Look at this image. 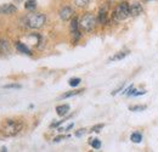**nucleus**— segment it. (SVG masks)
<instances>
[{"label": "nucleus", "mask_w": 158, "mask_h": 152, "mask_svg": "<svg viewBox=\"0 0 158 152\" xmlns=\"http://www.w3.org/2000/svg\"><path fill=\"white\" fill-rule=\"evenodd\" d=\"M89 2H90V0H74V4H76L78 7H84V6H86Z\"/></svg>", "instance_id": "a211bd4d"}, {"label": "nucleus", "mask_w": 158, "mask_h": 152, "mask_svg": "<svg viewBox=\"0 0 158 152\" xmlns=\"http://www.w3.org/2000/svg\"><path fill=\"white\" fill-rule=\"evenodd\" d=\"M15 2H17V4H20V2H22V1H24V0H14Z\"/></svg>", "instance_id": "a878e982"}, {"label": "nucleus", "mask_w": 158, "mask_h": 152, "mask_svg": "<svg viewBox=\"0 0 158 152\" xmlns=\"http://www.w3.org/2000/svg\"><path fill=\"white\" fill-rule=\"evenodd\" d=\"M24 7L27 10H34L37 7V0H27L24 4Z\"/></svg>", "instance_id": "f8f14e48"}, {"label": "nucleus", "mask_w": 158, "mask_h": 152, "mask_svg": "<svg viewBox=\"0 0 158 152\" xmlns=\"http://www.w3.org/2000/svg\"><path fill=\"white\" fill-rule=\"evenodd\" d=\"M0 151L4 152V151H7V150H6V147H1V150H0Z\"/></svg>", "instance_id": "bb28decb"}, {"label": "nucleus", "mask_w": 158, "mask_h": 152, "mask_svg": "<svg viewBox=\"0 0 158 152\" xmlns=\"http://www.w3.org/2000/svg\"><path fill=\"white\" fill-rule=\"evenodd\" d=\"M16 49L20 51V53H22V54H27V55H29L31 54V50L23 44V43H16Z\"/></svg>", "instance_id": "1a4fd4ad"}, {"label": "nucleus", "mask_w": 158, "mask_h": 152, "mask_svg": "<svg viewBox=\"0 0 158 152\" xmlns=\"http://www.w3.org/2000/svg\"><path fill=\"white\" fill-rule=\"evenodd\" d=\"M2 88L4 89H21L22 85H20V84H7V85H4Z\"/></svg>", "instance_id": "aec40b11"}, {"label": "nucleus", "mask_w": 158, "mask_h": 152, "mask_svg": "<svg viewBox=\"0 0 158 152\" xmlns=\"http://www.w3.org/2000/svg\"><path fill=\"white\" fill-rule=\"evenodd\" d=\"M83 90H73V91H69V93H66V94H63V95L61 96V99H67V97H72V96H76L80 94Z\"/></svg>", "instance_id": "dca6fc26"}, {"label": "nucleus", "mask_w": 158, "mask_h": 152, "mask_svg": "<svg viewBox=\"0 0 158 152\" xmlns=\"http://www.w3.org/2000/svg\"><path fill=\"white\" fill-rule=\"evenodd\" d=\"M130 140H131L133 142H135V144H139V142H141V140H142V135H141L140 133L131 134V136H130Z\"/></svg>", "instance_id": "4468645a"}, {"label": "nucleus", "mask_w": 158, "mask_h": 152, "mask_svg": "<svg viewBox=\"0 0 158 152\" xmlns=\"http://www.w3.org/2000/svg\"><path fill=\"white\" fill-rule=\"evenodd\" d=\"M68 84H69L71 87H77V85L80 84V79H79V78H71L69 82H68Z\"/></svg>", "instance_id": "6ab92c4d"}, {"label": "nucleus", "mask_w": 158, "mask_h": 152, "mask_svg": "<svg viewBox=\"0 0 158 152\" xmlns=\"http://www.w3.org/2000/svg\"><path fill=\"white\" fill-rule=\"evenodd\" d=\"M95 24H96V19L93 14L88 12L85 15H83L80 19H79V28L84 32H90L95 28Z\"/></svg>", "instance_id": "f03ea898"}, {"label": "nucleus", "mask_w": 158, "mask_h": 152, "mask_svg": "<svg viewBox=\"0 0 158 152\" xmlns=\"http://www.w3.org/2000/svg\"><path fill=\"white\" fill-rule=\"evenodd\" d=\"M68 111H69V106L68 105H60V106L56 107V113L59 114L60 117L66 116L68 113Z\"/></svg>", "instance_id": "6e6552de"}, {"label": "nucleus", "mask_w": 158, "mask_h": 152, "mask_svg": "<svg viewBox=\"0 0 158 152\" xmlns=\"http://www.w3.org/2000/svg\"><path fill=\"white\" fill-rule=\"evenodd\" d=\"M90 145L95 149V150H99L101 147V141L99 139H90Z\"/></svg>", "instance_id": "f3484780"}, {"label": "nucleus", "mask_w": 158, "mask_h": 152, "mask_svg": "<svg viewBox=\"0 0 158 152\" xmlns=\"http://www.w3.org/2000/svg\"><path fill=\"white\" fill-rule=\"evenodd\" d=\"M147 108L146 105H138V106H130L129 110L133 111V112H140V111H145Z\"/></svg>", "instance_id": "2eb2a0df"}, {"label": "nucleus", "mask_w": 158, "mask_h": 152, "mask_svg": "<svg viewBox=\"0 0 158 152\" xmlns=\"http://www.w3.org/2000/svg\"><path fill=\"white\" fill-rule=\"evenodd\" d=\"M45 21L46 17L44 14H40V12H32V14H28L24 19L26 22V26L32 28V29H38L41 28L44 24H45Z\"/></svg>", "instance_id": "f257e3e1"}, {"label": "nucleus", "mask_w": 158, "mask_h": 152, "mask_svg": "<svg viewBox=\"0 0 158 152\" xmlns=\"http://www.w3.org/2000/svg\"><path fill=\"white\" fill-rule=\"evenodd\" d=\"M85 133H86V129H79L78 132H76V136H77V137H80V136H83Z\"/></svg>", "instance_id": "4be33fe9"}, {"label": "nucleus", "mask_w": 158, "mask_h": 152, "mask_svg": "<svg viewBox=\"0 0 158 152\" xmlns=\"http://www.w3.org/2000/svg\"><path fill=\"white\" fill-rule=\"evenodd\" d=\"M17 11V7L12 4H4L0 6V15H12Z\"/></svg>", "instance_id": "39448f33"}, {"label": "nucleus", "mask_w": 158, "mask_h": 152, "mask_svg": "<svg viewBox=\"0 0 158 152\" xmlns=\"http://www.w3.org/2000/svg\"><path fill=\"white\" fill-rule=\"evenodd\" d=\"M106 21H107V11H106V9H101L99 12V22L106 23Z\"/></svg>", "instance_id": "9b49d317"}, {"label": "nucleus", "mask_w": 158, "mask_h": 152, "mask_svg": "<svg viewBox=\"0 0 158 152\" xmlns=\"http://www.w3.org/2000/svg\"><path fill=\"white\" fill-rule=\"evenodd\" d=\"M72 16H73V10L69 6H63L60 10V17L62 21H68L72 19Z\"/></svg>", "instance_id": "423d86ee"}, {"label": "nucleus", "mask_w": 158, "mask_h": 152, "mask_svg": "<svg viewBox=\"0 0 158 152\" xmlns=\"http://www.w3.org/2000/svg\"><path fill=\"white\" fill-rule=\"evenodd\" d=\"M102 128H103V124H98V125L93 127L90 132H95V133H99V132L101 130V129H102Z\"/></svg>", "instance_id": "412c9836"}, {"label": "nucleus", "mask_w": 158, "mask_h": 152, "mask_svg": "<svg viewBox=\"0 0 158 152\" xmlns=\"http://www.w3.org/2000/svg\"><path fill=\"white\" fill-rule=\"evenodd\" d=\"M9 51V43L4 39L0 40V53H6Z\"/></svg>", "instance_id": "ddd939ff"}, {"label": "nucleus", "mask_w": 158, "mask_h": 152, "mask_svg": "<svg viewBox=\"0 0 158 152\" xmlns=\"http://www.w3.org/2000/svg\"><path fill=\"white\" fill-rule=\"evenodd\" d=\"M142 11H143V7L139 1H135V2H133L130 5V15L131 16H134V17L140 16L142 14Z\"/></svg>", "instance_id": "0eeeda50"}, {"label": "nucleus", "mask_w": 158, "mask_h": 152, "mask_svg": "<svg viewBox=\"0 0 158 152\" xmlns=\"http://www.w3.org/2000/svg\"><path fill=\"white\" fill-rule=\"evenodd\" d=\"M113 16L118 21H123V19H128L130 16V6L128 5V2H125V1L120 2L116 7V10L113 12Z\"/></svg>", "instance_id": "7ed1b4c3"}, {"label": "nucleus", "mask_w": 158, "mask_h": 152, "mask_svg": "<svg viewBox=\"0 0 158 152\" xmlns=\"http://www.w3.org/2000/svg\"><path fill=\"white\" fill-rule=\"evenodd\" d=\"M146 94V90H141V91H138V93H134L133 96H140V95H145Z\"/></svg>", "instance_id": "b1692460"}, {"label": "nucleus", "mask_w": 158, "mask_h": 152, "mask_svg": "<svg viewBox=\"0 0 158 152\" xmlns=\"http://www.w3.org/2000/svg\"><path fill=\"white\" fill-rule=\"evenodd\" d=\"M123 87H124V84H123V85H120V87H119V88H118V89H117V90H114V91L112 93V95H116V94H118L119 91H120V90L123 89Z\"/></svg>", "instance_id": "393cba45"}, {"label": "nucleus", "mask_w": 158, "mask_h": 152, "mask_svg": "<svg viewBox=\"0 0 158 152\" xmlns=\"http://www.w3.org/2000/svg\"><path fill=\"white\" fill-rule=\"evenodd\" d=\"M22 129V123L17 120H12V119H7V122L5 123L4 127V133L7 136H14Z\"/></svg>", "instance_id": "20e7f679"}, {"label": "nucleus", "mask_w": 158, "mask_h": 152, "mask_svg": "<svg viewBox=\"0 0 158 152\" xmlns=\"http://www.w3.org/2000/svg\"><path fill=\"white\" fill-rule=\"evenodd\" d=\"M66 137H68V136L61 135V136H57V137H55V139H54V141H55V142H59V141H61V140H63V139H66Z\"/></svg>", "instance_id": "5701e85b"}, {"label": "nucleus", "mask_w": 158, "mask_h": 152, "mask_svg": "<svg viewBox=\"0 0 158 152\" xmlns=\"http://www.w3.org/2000/svg\"><path fill=\"white\" fill-rule=\"evenodd\" d=\"M128 54H129L128 51H119V53H117L114 56L111 57V58H110V61H118V60H123V58L127 56Z\"/></svg>", "instance_id": "9d476101"}]
</instances>
